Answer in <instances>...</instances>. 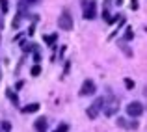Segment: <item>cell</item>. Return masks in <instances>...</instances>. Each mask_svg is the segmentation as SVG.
Masks as SVG:
<instances>
[{
    "instance_id": "cell-16",
    "label": "cell",
    "mask_w": 147,
    "mask_h": 132,
    "mask_svg": "<svg viewBox=\"0 0 147 132\" xmlns=\"http://www.w3.org/2000/svg\"><path fill=\"white\" fill-rule=\"evenodd\" d=\"M43 39H45V43H47V45H54V43H56V39H58V34H50V36H45Z\"/></svg>"
},
{
    "instance_id": "cell-12",
    "label": "cell",
    "mask_w": 147,
    "mask_h": 132,
    "mask_svg": "<svg viewBox=\"0 0 147 132\" xmlns=\"http://www.w3.org/2000/svg\"><path fill=\"white\" fill-rule=\"evenodd\" d=\"M22 50H24V52H39V46H37L36 43H22Z\"/></svg>"
},
{
    "instance_id": "cell-8",
    "label": "cell",
    "mask_w": 147,
    "mask_h": 132,
    "mask_svg": "<svg viewBox=\"0 0 147 132\" xmlns=\"http://www.w3.org/2000/svg\"><path fill=\"white\" fill-rule=\"evenodd\" d=\"M47 127H49L47 117H37L36 121H34V129H36V132H47Z\"/></svg>"
},
{
    "instance_id": "cell-22",
    "label": "cell",
    "mask_w": 147,
    "mask_h": 132,
    "mask_svg": "<svg viewBox=\"0 0 147 132\" xmlns=\"http://www.w3.org/2000/svg\"><path fill=\"white\" fill-rule=\"evenodd\" d=\"M34 61H36V63H39V61H41V54L39 52H34Z\"/></svg>"
},
{
    "instance_id": "cell-26",
    "label": "cell",
    "mask_w": 147,
    "mask_h": 132,
    "mask_svg": "<svg viewBox=\"0 0 147 132\" xmlns=\"http://www.w3.org/2000/svg\"><path fill=\"white\" fill-rule=\"evenodd\" d=\"M4 28V21H2V17H0V30Z\"/></svg>"
},
{
    "instance_id": "cell-3",
    "label": "cell",
    "mask_w": 147,
    "mask_h": 132,
    "mask_svg": "<svg viewBox=\"0 0 147 132\" xmlns=\"http://www.w3.org/2000/svg\"><path fill=\"white\" fill-rule=\"evenodd\" d=\"M104 97H99V99H95L93 102L88 106V110H86V115L90 119H97L99 117V114H102V108H104Z\"/></svg>"
},
{
    "instance_id": "cell-5",
    "label": "cell",
    "mask_w": 147,
    "mask_h": 132,
    "mask_svg": "<svg viewBox=\"0 0 147 132\" xmlns=\"http://www.w3.org/2000/svg\"><path fill=\"white\" fill-rule=\"evenodd\" d=\"M102 110H104V115L112 117V115L119 110V99H115V97L106 99V100H104V108H102Z\"/></svg>"
},
{
    "instance_id": "cell-17",
    "label": "cell",
    "mask_w": 147,
    "mask_h": 132,
    "mask_svg": "<svg viewBox=\"0 0 147 132\" xmlns=\"http://www.w3.org/2000/svg\"><path fill=\"white\" fill-rule=\"evenodd\" d=\"M30 73H32V76H39V75H41V65H39V63H34V65H32V71H30Z\"/></svg>"
},
{
    "instance_id": "cell-2",
    "label": "cell",
    "mask_w": 147,
    "mask_h": 132,
    "mask_svg": "<svg viewBox=\"0 0 147 132\" xmlns=\"http://www.w3.org/2000/svg\"><path fill=\"white\" fill-rule=\"evenodd\" d=\"M82 4V17L88 21H93L97 17V2L95 0H80Z\"/></svg>"
},
{
    "instance_id": "cell-10",
    "label": "cell",
    "mask_w": 147,
    "mask_h": 132,
    "mask_svg": "<svg viewBox=\"0 0 147 132\" xmlns=\"http://www.w3.org/2000/svg\"><path fill=\"white\" fill-rule=\"evenodd\" d=\"M22 114H36V112H39V104L37 102H32V104H26L24 108H21Z\"/></svg>"
},
{
    "instance_id": "cell-21",
    "label": "cell",
    "mask_w": 147,
    "mask_h": 132,
    "mask_svg": "<svg viewBox=\"0 0 147 132\" xmlns=\"http://www.w3.org/2000/svg\"><path fill=\"white\" fill-rule=\"evenodd\" d=\"M138 6H140V2H138V0H130V7H132V11H136Z\"/></svg>"
},
{
    "instance_id": "cell-29",
    "label": "cell",
    "mask_w": 147,
    "mask_h": 132,
    "mask_svg": "<svg viewBox=\"0 0 147 132\" xmlns=\"http://www.w3.org/2000/svg\"><path fill=\"white\" fill-rule=\"evenodd\" d=\"M0 132H2V130H0Z\"/></svg>"
},
{
    "instance_id": "cell-9",
    "label": "cell",
    "mask_w": 147,
    "mask_h": 132,
    "mask_svg": "<svg viewBox=\"0 0 147 132\" xmlns=\"http://www.w3.org/2000/svg\"><path fill=\"white\" fill-rule=\"evenodd\" d=\"M127 43H129V41H125V39H119V41H117V46L123 50V54H125L127 58H132V56H134V52H132V48H130V46L127 45Z\"/></svg>"
},
{
    "instance_id": "cell-7",
    "label": "cell",
    "mask_w": 147,
    "mask_h": 132,
    "mask_svg": "<svg viewBox=\"0 0 147 132\" xmlns=\"http://www.w3.org/2000/svg\"><path fill=\"white\" fill-rule=\"evenodd\" d=\"M95 91H97V86H95L93 80H84L82 86H80L78 95H80V97H88V95H93Z\"/></svg>"
},
{
    "instance_id": "cell-28",
    "label": "cell",
    "mask_w": 147,
    "mask_h": 132,
    "mask_svg": "<svg viewBox=\"0 0 147 132\" xmlns=\"http://www.w3.org/2000/svg\"><path fill=\"white\" fill-rule=\"evenodd\" d=\"M0 39H2V37H0Z\"/></svg>"
},
{
    "instance_id": "cell-25",
    "label": "cell",
    "mask_w": 147,
    "mask_h": 132,
    "mask_svg": "<svg viewBox=\"0 0 147 132\" xmlns=\"http://www.w3.org/2000/svg\"><path fill=\"white\" fill-rule=\"evenodd\" d=\"M22 86H24V82H22V80H19V82H17V89H21Z\"/></svg>"
},
{
    "instance_id": "cell-19",
    "label": "cell",
    "mask_w": 147,
    "mask_h": 132,
    "mask_svg": "<svg viewBox=\"0 0 147 132\" xmlns=\"http://www.w3.org/2000/svg\"><path fill=\"white\" fill-rule=\"evenodd\" d=\"M123 82H125V88H127V89H134V86H136L132 78H125Z\"/></svg>"
},
{
    "instance_id": "cell-14",
    "label": "cell",
    "mask_w": 147,
    "mask_h": 132,
    "mask_svg": "<svg viewBox=\"0 0 147 132\" xmlns=\"http://www.w3.org/2000/svg\"><path fill=\"white\" fill-rule=\"evenodd\" d=\"M123 39H125V41H129V43H130V41L134 39V30L130 28V26H129V28L125 30V36H123Z\"/></svg>"
},
{
    "instance_id": "cell-1",
    "label": "cell",
    "mask_w": 147,
    "mask_h": 132,
    "mask_svg": "<svg viewBox=\"0 0 147 132\" xmlns=\"http://www.w3.org/2000/svg\"><path fill=\"white\" fill-rule=\"evenodd\" d=\"M73 26H75V19H73L71 11L67 9V7H63L60 13V17H58V28L63 30V32H71Z\"/></svg>"
},
{
    "instance_id": "cell-11",
    "label": "cell",
    "mask_w": 147,
    "mask_h": 132,
    "mask_svg": "<svg viewBox=\"0 0 147 132\" xmlns=\"http://www.w3.org/2000/svg\"><path fill=\"white\" fill-rule=\"evenodd\" d=\"M6 97L9 99V102L13 104V106H19V97H17V93H15L13 89H6Z\"/></svg>"
},
{
    "instance_id": "cell-18",
    "label": "cell",
    "mask_w": 147,
    "mask_h": 132,
    "mask_svg": "<svg viewBox=\"0 0 147 132\" xmlns=\"http://www.w3.org/2000/svg\"><path fill=\"white\" fill-rule=\"evenodd\" d=\"M0 130L2 132H11V123L9 121H2L0 123Z\"/></svg>"
},
{
    "instance_id": "cell-27",
    "label": "cell",
    "mask_w": 147,
    "mask_h": 132,
    "mask_svg": "<svg viewBox=\"0 0 147 132\" xmlns=\"http://www.w3.org/2000/svg\"><path fill=\"white\" fill-rule=\"evenodd\" d=\"M0 80H2V67H0Z\"/></svg>"
},
{
    "instance_id": "cell-24",
    "label": "cell",
    "mask_w": 147,
    "mask_h": 132,
    "mask_svg": "<svg viewBox=\"0 0 147 132\" xmlns=\"http://www.w3.org/2000/svg\"><path fill=\"white\" fill-rule=\"evenodd\" d=\"M110 2H112V0H104V6H102V9H108V6H110Z\"/></svg>"
},
{
    "instance_id": "cell-20",
    "label": "cell",
    "mask_w": 147,
    "mask_h": 132,
    "mask_svg": "<svg viewBox=\"0 0 147 132\" xmlns=\"http://www.w3.org/2000/svg\"><path fill=\"white\" fill-rule=\"evenodd\" d=\"M69 130V125L67 123H60V125H58V129L54 130V132H67Z\"/></svg>"
},
{
    "instance_id": "cell-15",
    "label": "cell",
    "mask_w": 147,
    "mask_h": 132,
    "mask_svg": "<svg viewBox=\"0 0 147 132\" xmlns=\"http://www.w3.org/2000/svg\"><path fill=\"white\" fill-rule=\"evenodd\" d=\"M7 11H9V2L7 0H0V13L6 15Z\"/></svg>"
},
{
    "instance_id": "cell-6",
    "label": "cell",
    "mask_w": 147,
    "mask_h": 132,
    "mask_svg": "<svg viewBox=\"0 0 147 132\" xmlns=\"http://www.w3.org/2000/svg\"><path fill=\"white\" fill-rule=\"evenodd\" d=\"M115 123H117V127H121V129H125V130H136L138 127V121L134 117H130V119H127V117H117L115 119Z\"/></svg>"
},
{
    "instance_id": "cell-13",
    "label": "cell",
    "mask_w": 147,
    "mask_h": 132,
    "mask_svg": "<svg viewBox=\"0 0 147 132\" xmlns=\"http://www.w3.org/2000/svg\"><path fill=\"white\" fill-rule=\"evenodd\" d=\"M22 19H24V15H22L21 11H17V15H15L13 22H11V24H13V28H19V26H21V21H22Z\"/></svg>"
},
{
    "instance_id": "cell-23",
    "label": "cell",
    "mask_w": 147,
    "mask_h": 132,
    "mask_svg": "<svg viewBox=\"0 0 147 132\" xmlns=\"http://www.w3.org/2000/svg\"><path fill=\"white\" fill-rule=\"evenodd\" d=\"M24 2H26V4H28V6H34V4H39V2H41V0H24Z\"/></svg>"
},
{
    "instance_id": "cell-4",
    "label": "cell",
    "mask_w": 147,
    "mask_h": 132,
    "mask_svg": "<svg viewBox=\"0 0 147 132\" xmlns=\"http://www.w3.org/2000/svg\"><path fill=\"white\" fill-rule=\"evenodd\" d=\"M125 112H127V115H129V117L138 119L142 114H144V104L138 102V100H134V102H129V104H127V108H125Z\"/></svg>"
}]
</instances>
